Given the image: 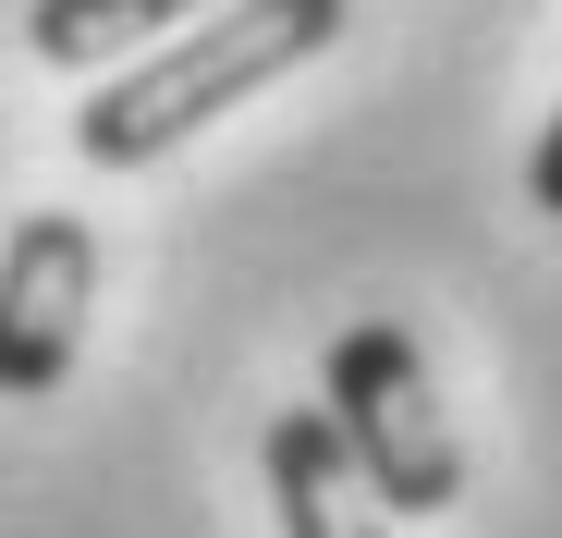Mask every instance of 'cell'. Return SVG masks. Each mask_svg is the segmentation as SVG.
Instances as JSON below:
<instances>
[{
  "mask_svg": "<svg viewBox=\"0 0 562 538\" xmlns=\"http://www.w3.org/2000/svg\"><path fill=\"white\" fill-rule=\"evenodd\" d=\"M342 25H355V0H221V13L171 25L159 49H135L99 99L74 111L86 171H147V159H171L183 135L221 123L233 99H257V86H281V74H306Z\"/></svg>",
  "mask_w": 562,
  "mask_h": 538,
  "instance_id": "6da1fadb",
  "label": "cell"
},
{
  "mask_svg": "<svg viewBox=\"0 0 562 538\" xmlns=\"http://www.w3.org/2000/svg\"><path fill=\"white\" fill-rule=\"evenodd\" d=\"M330 428H342V453L367 466V490H380L392 514H452L464 502V440L428 392V355L392 330V318H367L330 343V380H318Z\"/></svg>",
  "mask_w": 562,
  "mask_h": 538,
  "instance_id": "7a4b0ae2",
  "label": "cell"
},
{
  "mask_svg": "<svg viewBox=\"0 0 562 538\" xmlns=\"http://www.w3.org/2000/svg\"><path fill=\"white\" fill-rule=\"evenodd\" d=\"M86 306H99V233L74 209H37L0 245V404H37L74 380Z\"/></svg>",
  "mask_w": 562,
  "mask_h": 538,
  "instance_id": "3957f363",
  "label": "cell"
},
{
  "mask_svg": "<svg viewBox=\"0 0 562 538\" xmlns=\"http://www.w3.org/2000/svg\"><path fill=\"white\" fill-rule=\"evenodd\" d=\"M269 502H281V538H392L380 490H367V466L342 453L330 404H294L269 416Z\"/></svg>",
  "mask_w": 562,
  "mask_h": 538,
  "instance_id": "277c9868",
  "label": "cell"
},
{
  "mask_svg": "<svg viewBox=\"0 0 562 538\" xmlns=\"http://www.w3.org/2000/svg\"><path fill=\"white\" fill-rule=\"evenodd\" d=\"M196 13H221V0H37V13H25V49L61 61V74H111V61L159 49L171 25H196Z\"/></svg>",
  "mask_w": 562,
  "mask_h": 538,
  "instance_id": "5b68a950",
  "label": "cell"
},
{
  "mask_svg": "<svg viewBox=\"0 0 562 538\" xmlns=\"http://www.w3.org/2000/svg\"><path fill=\"white\" fill-rule=\"evenodd\" d=\"M526 197H538V209H550V221H562V111H550V123H538V159H526Z\"/></svg>",
  "mask_w": 562,
  "mask_h": 538,
  "instance_id": "8992f818",
  "label": "cell"
}]
</instances>
